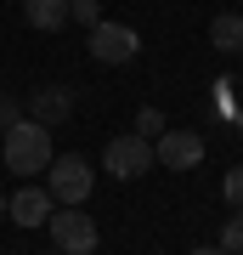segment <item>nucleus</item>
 Wrapping results in <instances>:
<instances>
[{
    "instance_id": "nucleus-1",
    "label": "nucleus",
    "mask_w": 243,
    "mask_h": 255,
    "mask_svg": "<svg viewBox=\"0 0 243 255\" xmlns=\"http://www.w3.org/2000/svg\"><path fill=\"white\" fill-rule=\"evenodd\" d=\"M0 159H6L11 176H45V164H51V130L34 125V119H17L6 130V142H0Z\"/></svg>"
},
{
    "instance_id": "nucleus-2",
    "label": "nucleus",
    "mask_w": 243,
    "mask_h": 255,
    "mask_svg": "<svg viewBox=\"0 0 243 255\" xmlns=\"http://www.w3.org/2000/svg\"><path fill=\"white\" fill-rule=\"evenodd\" d=\"M45 193H51V204H85L90 199V164L80 153H51V164H45Z\"/></svg>"
},
{
    "instance_id": "nucleus-3",
    "label": "nucleus",
    "mask_w": 243,
    "mask_h": 255,
    "mask_svg": "<svg viewBox=\"0 0 243 255\" xmlns=\"http://www.w3.org/2000/svg\"><path fill=\"white\" fill-rule=\"evenodd\" d=\"M85 46H90V57L96 63H108V68H119V63H130L136 51H142V34H136L130 23H90L85 28Z\"/></svg>"
},
{
    "instance_id": "nucleus-4",
    "label": "nucleus",
    "mask_w": 243,
    "mask_h": 255,
    "mask_svg": "<svg viewBox=\"0 0 243 255\" xmlns=\"http://www.w3.org/2000/svg\"><path fill=\"white\" fill-rule=\"evenodd\" d=\"M45 227H51V238H57V250L63 255H90L96 250V221L85 216L80 204H63V210H51V216H45Z\"/></svg>"
},
{
    "instance_id": "nucleus-5",
    "label": "nucleus",
    "mask_w": 243,
    "mask_h": 255,
    "mask_svg": "<svg viewBox=\"0 0 243 255\" xmlns=\"http://www.w3.org/2000/svg\"><path fill=\"white\" fill-rule=\"evenodd\" d=\"M102 164H108V176H119V182H136V176L153 170V142L125 130V136H113L108 147H102Z\"/></svg>"
},
{
    "instance_id": "nucleus-6",
    "label": "nucleus",
    "mask_w": 243,
    "mask_h": 255,
    "mask_svg": "<svg viewBox=\"0 0 243 255\" xmlns=\"http://www.w3.org/2000/svg\"><path fill=\"white\" fill-rule=\"evenodd\" d=\"M198 159H204L198 130H164V136H153V164H164V170H192Z\"/></svg>"
},
{
    "instance_id": "nucleus-7",
    "label": "nucleus",
    "mask_w": 243,
    "mask_h": 255,
    "mask_svg": "<svg viewBox=\"0 0 243 255\" xmlns=\"http://www.w3.org/2000/svg\"><path fill=\"white\" fill-rule=\"evenodd\" d=\"M68 114H74V97H68V85H40V91H28V119H34V125L57 130Z\"/></svg>"
},
{
    "instance_id": "nucleus-8",
    "label": "nucleus",
    "mask_w": 243,
    "mask_h": 255,
    "mask_svg": "<svg viewBox=\"0 0 243 255\" xmlns=\"http://www.w3.org/2000/svg\"><path fill=\"white\" fill-rule=\"evenodd\" d=\"M51 193H45V187H34V182H28V187H17V193H11V199H6V216L11 221H17V227H45V216H51Z\"/></svg>"
},
{
    "instance_id": "nucleus-9",
    "label": "nucleus",
    "mask_w": 243,
    "mask_h": 255,
    "mask_svg": "<svg viewBox=\"0 0 243 255\" xmlns=\"http://www.w3.org/2000/svg\"><path fill=\"white\" fill-rule=\"evenodd\" d=\"M23 17H28V28L57 34V28L68 23V0H23Z\"/></svg>"
},
{
    "instance_id": "nucleus-10",
    "label": "nucleus",
    "mask_w": 243,
    "mask_h": 255,
    "mask_svg": "<svg viewBox=\"0 0 243 255\" xmlns=\"http://www.w3.org/2000/svg\"><path fill=\"white\" fill-rule=\"evenodd\" d=\"M209 46L215 51H243V11H221L209 23Z\"/></svg>"
},
{
    "instance_id": "nucleus-11",
    "label": "nucleus",
    "mask_w": 243,
    "mask_h": 255,
    "mask_svg": "<svg viewBox=\"0 0 243 255\" xmlns=\"http://www.w3.org/2000/svg\"><path fill=\"white\" fill-rule=\"evenodd\" d=\"M221 199L232 204V210H243V164H232V170L221 176Z\"/></svg>"
},
{
    "instance_id": "nucleus-12",
    "label": "nucleus",
    "mask_w": 243,
    "mask_h": 255,
    "mask_svg": "<svg viewBox=\"0 0 243 255\" xmlns=\"http://www.w3.org/2000/svg\"><path fill=\"white\" fill-rule=\"evenodd\" d=\"M136 136H147V142L164 136V114L159 108H142V114H136Z\"/></svg>"
},
{
    "instance_id": "nucleus-13",
    "label": "nucleus",
    "mask_w": 243,
    "mask_h": 255,
    "mask_svg": "<svg viewBox=\"0 0 243 255\" xmlns=\"http://www.w3.org/2000/svg\"><path fill=\"white\" fill-rule=\"evenodd\" d=\"M221 250H226V255H243V216L221 227Z\"/></svg>"
},
{
    "instance_id": "nucleus-14",
    "label": "nucleus",
    "mask_w": 243,
    "mask_h": 255,
    "mask_svg": "<svg viewBox=\"0 0 243 255\" xmlns=\"http://www.w3.org/2000/svg\"><path fill=\"white\" fill-rule=\"evenodd\" d=\"M68 17H80L90 28V23H102V6H96V0H68Z\"/></svg>"
},
{
    "instance_id": "nucleus-15",
    "label": "nucleus",
    "mask_w": 243,
    "mask_h": 255,
    "mask_svg": "<svg viewBox=\"0 0 243 255\" xmlns=\"http://www.w3.org/2000/svg\"><path fill=\"white\" fill-rule=\"evenodd\" d=\"M17 119H23V102L17 97H0V130H11Z\"/></svg>"
},
{
    "instance_id": "nucleus-16",
    "label": "nucleus",
    "mask_w": 243,
    "mask_h": 255,
    "mask_svg": "<svg viewBox=\"0 0 243 255\" xmlns=\"http://www.w3.org/2000/svg\"><path fill=\"white\" fill-rule=\"evenodd\" d=\"M192 255H226V250L221 244H204V250H192Z\"/></svg>"
},
{
    "instance_id": "nucleus-17",
    "label": "nucleus",
    "mask_w": 243,
    "mask_h": 255,
    "mask_svg": "<svg viewBox=\"0 0 243 255\" xmlns=\"http://www.w3.org/2000/svg\"><path fill=\"white\" fill-rule=\"evenodd\" d=\"M0 216H6V193H0Z\"/></svg>"
},
{
    "instance_id": "nucleus-18",
    "label": "nucleus",
    "mask_w": 243,
    "mask_h": 255,
    "mask_svg": "<svg viewBox=\"0 0 243 255\" xmlns=\"http://www.w3.org/2000/svg\"><path fill=\"white\" fill-rule=\"evenodd\" d=\"M51 255H63V250H51Z\"/></svg>"
},
{
    "instance_id": "nucleus-19",
    "label": "nucleus",
    "mask_w": 243,
    "mask_h": 255,
    "mask_svg": "<svg viewBox=\"0 0 243 255\" xmlns=\"http://www.w3.org/2000/svg\"><path fill=\"white\" fill-rule=\"evenodd\" d=\"M17 255H23V250H17Z\"/></svg>"
},
{
    "instance_id": "nucleus-20",
    "label": "nucleus",
    "mask_w": 243,
    "mask_h": 255,
    "mask_svg": "<svg viewBox=\"0 0 243 255\" xmlns=\"http://www.w3.org/2000/svg\"><path fill=\"white\" fill-rule=\"evenodd\" d=\"M238 57H243V51H238Z\"/></svg>"
}]
</instances>
